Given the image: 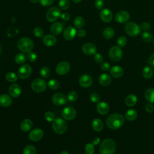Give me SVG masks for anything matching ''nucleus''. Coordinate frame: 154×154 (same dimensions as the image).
Returning <instances> with one entry per match:
<instances>
[{
    "instance_id": "obj_1",
    "label": "nucleus",
    "mask_w": 154,
    "mask_h": 154,
    "mask_svg": "<svg viewBox=\"0 0 154 154\" xmlns=\"http://www.w3.org/2000/svg\"><path fill=\"white\" fill-rule=\"evenodd\" d=\"M125 123V118L123 115L115 113L109 115L106 120V123L108 127L112 129H117L122 127Z\"/></svg>"
},
{
    "instance_id": "obj_2",
    "label": "nucleus",
    "mask_w": 154,
    "mask_h": 154,
    "mask_svg": "<svg viewBox=\"0 0 154 154\" xmlns=\"http://www.w3.org/2000/svg\"><path fill=\"white\" fill-rule=\"evenodd\" d=\"M116 149L114 141L111 139H106L101 143L99 146V152L100 154H114Z\"/></svg>"
},
{
    "instance_id": "obj_3",
    "label": "nucleus",
    "mask_w": 154,
    "mask_h": 154,
    "mask_svg": "<svg viewBox=\"0 0 154 154\" xmlns=\"http://www.w3.org/2000/svg\"><path fill=\"white\" fill-rule=\"evenodd\" d=\"M17 46L22 52L28 53L32 49L34 43L32 40L30 38L28 37H22L18 40Z\"/></svg>"
},
{
    "instance_id": "obj_4",
    "label": "nucleus",
    "mask_w": 154,
    "mask_h": 154,
    "mask_svg": "<svg viewBox=\"0 0 154 154\" xmlns=\"http://www.w3.org/2000/svg\"><path fill=\"white\" fill-rule=\"evenodd\" d=\"M52 129L56 134H63L66 132L67 125L66 121L61 118H57L55 119L52 123Z\"/></svg>"
},
{
    "instance_id": "obj_5",
    "label": "nucleus",
    "mask_w": 154,
    "mask_h": 154,
    "mask_svg": "<svg viewBox=\"0 0 154 154\" xmlns=\"http://www.w3.org/2000/svg\"><path fill=\"white\" fill-rule=\"evenodd\" d=\"M125 31L126 33L131 37L137 36L140 32V27L133 22H128L125 26Z\"/></svg>"
},
{
    "instance_id": "obj_6",
    "label": "nucleus",
    "mask_w": 154,
    "mask_h": 154,
    "mask_svg": "<svg viewBox=\"0 0 154 154\" xmlns=\"http://www.w3.org/2000/svg\"><path fill=\"white\" fill-rule=\"evenodd\" d=\"M46 82L44 79L37 78L34 79L31 84V88L36 93H41L44 91L46 88Z\"/></svg>"
},
{
    "instance_id": "obj_7",
    "label": "nucleus",
    "mask_w": 154,
    "mask_h": 154,
    "mask_svg": "<svg viewBox=\"0 0 154 154\" xmlns=\"http://www.w3.org/2000/svg\"><path fill=\"white\" fill-rule=\"evenodd\" d=\"M61 16L60 9L56 7H52L48 10L46 14V18L48 22H53Z\"/></svg>"
},
{
    "instance_id": "obj_8",
    "label": "nucleus",
    "mask_w": 154,
    "mask_h": 154,
    "mask_svg": "<svg viewBox=\"0 0 154 154\" xmlns=\"http://www.w3.org/2000/svg\"><path fill=\"white\" fill-rule=\"evenodd\" d=\"M108 54L109 58L112 61H118L122 58L123 52L120 47L118 46H114L109 49Z\"/></svg>"
},
{
    "instance_id": "obj_9",
    "label": "nucleus",
    "mask_w": 154,
    "mask_h": 154,
    "mask_svg": "<svg viewBox=\"0 0 154 154\" xmlns=\"http://www.w3.org/2000/svg\"><path fill=\"white\" fill-rule=\"evenodd\" d=\"M32 73V68L29 64H23L18 70L17 75L20 79H25L29 77Z\"/></svg>"
},
{
    "instance_id": "obj_10",
    "label": "nucleus",
    "mask_w": 154,
    "mask_h": 154,
    "mask_svg": "<svg viewBox=\"0 0 154 154\" xmlns=\"http://www.w3.org/2000/svg\"><path fill=\"white\" fill-rule=\"evenodd\" d=\"M61 115L65 120H72L75 118L76 116V112L73 107L67 106L62 110Z\"/></svg>"
},
{
    "instance_id": "obj_11",
    "label": "nucleus",
    "mask_w": 154,
    "mask_h": 154,
    "mask_svg": "<svg viewBox=\"0 0 154 154\" xmlns=\"http://www.w3.org/2000/svg\"><path fill=\"white\" fill-rule=\"evenodd\" d=\"M52 103L57 106L63 105L67 102L66 96L61 93H57L54 94L52 97Z\"/></svg>"
},
{
    "instance_id": "obj_12",
    "label": "nucleus",
    "mask_w": 154,
    "mask_h": 154,
    "mask_svg": "<svg viewBox=\"0 0 154 154\" xmlns=\"http://www.w3.org/2000/svg\"><path fill=\"white\" fill-rule=\"evenodd\" d=\"M70 66L67 61H61L58 64L56 67V72L59 75H64L66 74L70 70Z\"/></svg>"
},
{
    "instance_id": "obj_13",
    "label": "nucleus",
    "mask_w": 154,
    "mask_h": 154,
    "mask_svg": "<svg viewBox=\"0 0 154 154\" xmlns=\"http://www.w3.org/2000/svg\"><path fill=\"white\" fill-rule=\"evenodd\" d=\"M130 17L129 13L125 10L118 11L115 16V20L120 23H125L127 22Z\"/></svg>"
},
{
    "instance_id": "obj_14",
    "label": "nucleus",
    "mask_w": 154,
    "mask_h": 154,
    "mask_svg": "<svg viewBox=\"0 0 154 154\" xmlns=\"http://www.w3.org/2000/svg\"><path fill=\"white\" fill-rule=\"evenodd\" d=\"M43 131L39 128L32 129L28 135V138L32 141H37L40 140L43 137Z\"/></svg>"
},
{
    "instance_id": "obj_15",
    "label": "nucleus",
    "mask_w": 154,
    "mask_h": 154,
    "mask_svg": "<svg viewBox=\"0 0 154 154\" xmlns=\"http://www.w3.org/2000/svg\"><path fill=\"white\" fill-rule=\"evenodd\" d=\"M76 32L77 31L73 26H67L63 31V37L66 40H72L75 37Z\"/></svg>"
},
{
    "instance_id": "obj_16",
    "label": "nucleus",
    "mask_w": 154,
    "mask_h": 154,
    "mask_svg": "<svg viewBox=\"0 0 154 154\" xmlns=\"http://www.w3.org/2000/svg\"><path fill=\"white\" fill-rule=\"evenodd\" d=\"M82 51L83 53L87 55H94L96 52V47L93 43H86L83 45Z\"/></svg>"
},
{
    "instance_id": "obj_17",
    "label": "nucleus",
    "mask_w": 154,
    "mask_h": 154,
    "mask_svg": "<svg viewBox=\"0 0 154 154\" xmlns=\"http://www.w3.org/2000/svg\"><path fill=\"white\" fill-rule=\"evenodd\" d=\"M101 20L104 22H109L112 19V13L108 8H103L101 10L99 13Z\"/></svg>"
},
{
    "instance_id": "obj_18",
    "label": "nucleus",
    "mask_w": 154,
    "mask_h": 154,
    "mask_svg": "<svg viewBox=\"0 0 154 154\" xmlns=\"http://www.w3.org/2000/svg\"><path fill=\"white\" fill-rule=\"evenodd\" d=\"M8 93L11 97H17L22 93V88L17 84H13L9 87Z\"/></svg>"
},
{
    "instance_id": "obj_19",
    "label": "nucleus",
    "mask_w": 154,
    "mask_h": 154,
    "mask_svg": "<svg viewBox=\"0 0 154 154\" xmlns=\"http://www.w3.org/2000/svg\"><path fill=\"white\" fill-rule=\"evenodd\" d=\"M92 78L88 74H84L79 78V83L80 85L84 88L89 87L92 84Z\"/></svg>"
},
{
    "instance_id": "obj_20",
    "label": "nucleus",
    "mask_w": 154,
    "mask_h": 154,
    "mask_svg": "<svg viewBox=\"0 0 154 154\" xmlns=\"http://www.w3.org/2000/svg\"><path fill=\"white\" fill-rule=\"evenodd\" d=\"M63 28H64V23L60 22H57L53 23L51 25L50 28V30L52 34H53L54 35H58L63 31Z\"/></svg>"
},
{
    "instance_id": "obj_21",
    "label": "nucleus",
    "mask_w": 154,
    "mask_h": 154,
    "mask_svg": "<svg viewBox=\"0 0 154 154\" xmlns=\"http://www.w3.org/2000/svg\"><path fill=\"white\" fill-rule=\"evenodd\" d=\"M96 109L99 114L101 115H105L108 112L109 107L106 102H100L97 104Z\"/></svg>"
},
{
    "instance_id": "obj_22",
    "label": "nucleus",
    "mask_w": 154,
    "mask_h": 154,
    "mask_svg": "<svg viewBox=\"0 0 154 154\" xmlns=\"http://www.w3.org/2000/svg\"><path fill=\"white\" fill-rule=\"evenodd\" d=\"M43 42L47 46H53L57 43V39L53 35L47 34L43 37Z\"/></svg>"
},
{
    "instance_id": "obj_23",
    "label": "nucleus",
    "mask_w": 154,
    "mask_h": 154,
    "mask_svg": "<svg viewBox=\"0 0 154 154\" xmlns=\"http://www.w3.org/2000/svg\"><path fill=\"white\" fill-rule=\"evenodd\" d=\"M12 104V99L7 94H2L0 96V105L4 107L9 106Z\"/></svg>"
},
{
    "instance_id": "obj_24",
    "label": "nucleus",
    "mask_w": 154,
    "mask_h": 154,
    "mask_svg": "<svg viewBox=\"0 0 154 154\" xmlns=\"http://www.w3.org/2000/svg\"><path fill=\"white\" fill-rule=\"evenodd\" d=\"M123 73H124L123 69L121 67L118 66H113L111 68V70H110V73L111 76L116 78H119L122 77V75H123Z\"/></svg>"
},
{
    "instance_id": "obj_25",
    "label": "nucleus",
    "mask_w": 154,
    "mask_h": 154,
    "mask_svg": "<svg viewBox=\"0 0 154 154\" xmlns=\"http://www.w3.org/2000/svg\"><path fill=\"white\" fill-rule=\"evenodd\" d=\"M20 129L23 132H28L32 128V122L29 119L23 120L20 125Z\"/></svg>"
},
{
    "instance_id": "obj_26",
    "label": "nucleus",
    "mask_w": 154,
    "mask_h": 154,
    "mask_svg": "<svg viewBox=\"0 0 154 154\" xmlns=\"http://www.w3.org/2000/svg\"><path fill=\"white\" fill-rule=\"evenodd\" d=\"M111 76L108 73H103L99 76V82L100 84L103 86L108 85L111 83Z\"/></svg>"
},
{
    "instance_id": "obj_27",
    "label": "nucleus",
    "mask_w": 154,
    "mask_h": 154,
    "mask_svg": "<svg viewBox=\"0 0 154 154\" xmlns=\"http://www.w3.org/2000/svg\"><path fill=\"white\" fill-rule=\"evenodd\" d=\"M92 128L96 132L101 131L103 128L102 121L99 119H94L92 122Z\"/></svg>"
},
{
    "instance_id": "obj_28",
    "label": "nucleus",
    "mask_w": 154,
    "mask_h": 154,
    "mask_svg": "<svg viewBox=\"0 0 154 154\" xmlns=\"http://www.w3.org/2000/svg\"><path fill=\"white\" fill-rule=\"evenodd\" d=\"M137 102V97L135 94H131L128 95L125 99V104L128 106H134Z\"/></svg>"
},
{
    "instance_id": "obj_29",
    "label": "nucleus",
    "mask_w": 154,
    "mask_h": 154,
    "mask_svg": "<svg viewBox=\"0 0 154 154\" xmlns=\"http://www.w3.org/2000/svg\"><path fill=\"white\" fill-rule=\"evenodd\" d=\"M144 97L149 103H154V88H148L145 91Z\"/></svg>"
},
{
    "instance_id": "obj_30",
    "label": "nucleus",
    "mask_w": 154,
    "mask_h": 154,
    "mask_svg": "<svg viewBox=\"0 0 154 154\" xmlns=\"http://www.w3.org/2000/svg\"><path fill=\"white\" fill-rule=\"evenodd\" d=\"M103 37L106 39L109 40L112 38L114 35V30L111 27L106 28L103 31Z\"/></svg>"
},
{
    "instance_id": "obj_31",
    "label": "nucleus",
    "mask_w": 154,
    "mask_h": 154,
    "mask_svg": "<svg viewBox=\"0 0 154 154\" xmlns=\"http://www.w3.org/2000/svg\"><path fill=\"white\" fill-rule=\"evenodd\" d=\"M142 75L146 79H150L153 75V70L152 67L149 66H146L143 69Z\"/></svg>"
},
{
    "instance_id": "obj_32",
    "label": "nucleus",
    "mask_w": 154,
    "mask_h": 154,
    "mask_svg": "<svg viewBox=\"0 0 154 154\" xmlns=\"http://www.w3.org/2000/svg\"><path fill=\"white\" fill-rule=\"evenodd\" d=\"M137 117V112L135 109H129L125 114V118L129 121L134 120Z\"/></svg>"
},
{
    "instance_id": "obj_33",
    "label": "nucleus",
    "mask_w": 154,
    "mask_h": 154,
    "mask_svg": "<svg viewBox=\"0 0 154 154\" xmlns=\"http://www.w3.org/2000/svg\"><path fill=\"white\" fill-rule=\"evenodd\" d=\"M85 23L84 18L81 16H76L73 20V25L76 28H81Z\"/></svg>"
},
{
    "instance_id": "obj_34",
    "label": "nucleus",
    "mask_w": 154,
    "mask_h": 154,
    "mask_svg": "<svg viewBox=\"0 0 154 154\" xmlns=\"http://www.w3.org/2000/svg\"><path fill=\"white\" fill-rule=\"evenodd\" d=\"M15 62L18 64H22L25 63L26 60V56L24 54H18L15 56L14 58Z\"/></svg>"
},
{
    "instance_id": "obj_35",
    "label": "nucleus",
    "mask_w": 154,
    "mask_h": 154,
    "mask_svg": "<svg viewBox=\"0 0 154 154\" xmlns=\"http://www.w3.org/2000/svg\"><path fill=\"white\" fill-rule=\"evenodd\" d=\"M36 149L32 145H28L23 150V154H35Z\"/></svg>"
},
{
    "instance_id": "obj_36",
    "label": "nucleus",
    "mask_w": 154,
    "mask_h": 154,
    "mask_svg": "<svg viewBox=\"0 0 154 154\" xmlns=\"http://www.w3.org/2000/svg\"><path fill=\"white\" fill-rule=\"evenodd\" d=\"M141 38L142 40L146 43L150 42L153 38L152 34L148 31H144V32L141 35Z\"/></svg>"
},
{
    "instance_id": "obj_37",
    "label": "nucleus",
    "mask_w": 154,
    "mask_h": 154,
    "mask_svg": "<svg viewBox=\"0 0 154 154\" xmlns=\"http://www.w3.org/2000/svg\"><path fill=\"white\" fill-rule=\"evenodd\" d=\"M5 79L8 82H15L17 80V76L16 75V73H14V72H9L6 73Z\"/></svg>"
},
{
    "instance_id": "obj_38",
    "label": "nucleus",
    "mask_w": 154,
    "mask_h": 154,
    "mask_svg": "<svg viewBox=\"0 0 154 154\" xmlns=\"http://www.w3.org/2000/svg\"><path fill=\"white\" fill-rule=\"evenodd\" d=\"M48 85L52 90H57L60 87V83L57 80L55 79H52L49 81Z\"/></svg>"
},
{
    "instance_id": "obj_39",
    "label": "nucleus",
    "mask_w": 154,
    "mask_h": 154,
    "mask_svg": "<svg viewBox=\"0 0 154 154\" xmlns=\"http://www.w3.org/2000/svg\"><path fill=\"white\" fill-rule=\"evenodd\" d=\"M58 5L60 9L63 10H67L70 6V1L69 0H60Z\"/></svg>"
},
{
    "instance_id": "obj_40",
    "label": "nucleus",
    "mask_w": 154,
    "mask_h": 154,
    "mask_svg": "<svg viewBox=\"0 0 154 154\" xmlns=\"http://www.w3.org/2000/svg\"><path fill=\"white\" fill-rule=\"evenodd\" d=\"M40 73L41 75V76L45 78H48L50 75L51 73V71L49 67L44 66L43 67L41 68L40 71Z\"/></svg>"
},
{
    "instance_id": "obj_41",
    "label": "nucleus",
    "mask_w": 154,
    "mask_h": 154,
    "mask_svg": "<svg viewBox=\"0 0 154 154\" xmlns=\"http://www.w3.org/2000/svg\"><path fill=\"white\" fill-rule=\"evenodd\" d=\"M78 97V94L75 91H71L68 93L67 99L70 102H75Z\"/></svg>"
},
{
    "instance_id": "obj_42",
    "label": "nucleus",
    "mask_w": 154,
    "mask_h": 154,
    "mask_svg": "<svg viewBox=\"0 0 154 154\" xmlns=\"http://www.w3.org/2000/svg\"><path fill=\"white\" fill-rule=\"evenodd\" d=\"M127 43V39L125 36H120L117 39V44L119 47H123Z\"/></svg>"
},
{
    "instance_id": "obj_43",
    "label": "nucleus",
    "mask_w": 154,
    "mask_h": 154,
    "mask_svg": "<svg viewBox=\"0 0 154 154\" xmlns=\"http://www.w3.org/2000/svg\"><path fill=\"white\" fill-rule=\"evenodd\" d=\"M85 152L87 154H93L94 152V145L91 143H87L85 146Z\"/></svg>"
},
{
    "instance_id": "obj_44",
    "label": "nucleus",
    "mask_w": 154,
    "mask_h": 154,
    "mask_svg": "<svg viewBox=\"0 0 154 154\" xmlns=\"http://www.w3.org/2000/svg\"><path fill=\"white\" fill-rule=\"evenodd\" d=\"M33 34L35 37H43V35L44 34V31L42 29V28H41L40 27H36L34 29Z\"/></svg>"
},
{
    "instance_id": "obj_45",
    "label": "nucleus",
    "mask_w": 154,
    "mask_h": 154,
    "mask_svg": "<svg viewBox=\"0 0 154 154\" xmlns=\"http://www.w3.org/2000/svg\"><path fill=\"white\" fill-rule=\"evenodd\" d=\"M45 119L48 121V122H53L55 119V116L52 112L51 111H47L45 114Z\"/></svg>"
},
{
    "instance_id": "obj_46",
    "label": "nucleus",
    "mask_w": 154,
    "mask_h": 154,
    "mask_svg": "<svg viewBox=\"0 0 154 154\" xmlns=\"http://www.w3.org/2000/svg\"><path fill=\"white\" fill-rule=\"evenodd\" d=\"M27 58L31 62H35L37 59V55L35 52L30 51L28 53Z\"/></svg>"
},
{
    "instance_id": "obj_47",
    "label": "nucleus",
    "mask_w": 154,
    "mask_h": 154,
    "mask_svg": "<svg viewBox=\"0 0 154 154\" xmlns=\"http://www.w3.org/2000/svg\"><path fill=\"white\" fill-rule=\"evenodd\" d=\"M90 99L92 102L97 103V102H99V101L100 100V97L97 93H92L90 95Z\"/></svg>"
},
{
    "instance_id": "obj_48",
    "label": "nucleus",
    "mask_w": 154,
    "mask_h": 154,
    "mask_svg": "<svg viewBox=\"0 0 154 154\" xmlns=\"http://www.w3.org/2000/svg\"><path fill=\"white\" fill-rule=\"evenodd\" d=\"M104 5H105L104 0H95L94 1V6L98 10L102 9Z\"/></svg>"
},
{
    "instance_id": "obj_49",
    "label": "nucleus",
    "mask_w": 154,
    "mask_h": 154,
    "mask_svg": "<svg viewBox=\"0 0 154 154\" xmlns=\"http://www.w3.org/2000/svg\"><path fill=\"white\" fill-rule=\"evenodd\" d=\"M140 29H142L143 31H147L150 28V25L148 22H143L140 25Z\"/></svg>"
},
{
    "instance_id": "obj_50",
    "label": "nucleus",
    "mask_w": 154,
    "mask_h": 154,
    "mask_svg": "<svg viewBox=\"0 0 154 154\" xmlns=\"http://www.w3.org/2000/svg\"><path fill=\"white\" fill-rule=\"evenodd\" d=\"M94 61L97 63H100L103 61V56L100 54H98V53H96L94 55Z\"/></svg>"
},
{
    "instance_id": "obj_51",
    "label": "nucleus",
    "mask_w": 154,
    "mask_h": 154,
    "mask_svg": "<svg viewBox=\"0 0 154 154\" xmlns=\"http://www.w3.org/2000/svg\"><path fill=\"white\" fill-rule=\"evenodd\" d=\"M19 32L17 28H16L15 27H11L8 31H7V34L8 35H14L16 34H17V33Z\"/></svg>"
},
{
    "instance_id": "obj_52",
    "label": "nucleus",
    "mask_w": 154,
    "mask_h": 154,
    "mask_svg": "<svg viewBox=\"0 0 154 154\" xmlns=\"http://www.w3.org/2000/svg\"><path fill=\"white\" fill-rule=\"evenodd\" d=\"M54 0H39L40 4L44 7H48L52 5Z\"/></svg>"
},
{
    "instance_id": "obj_53",
    "label": "nucleus",
    "mask_w": 154,
    "mask_h": 154,
    "mask_svg": "<svg viewBox=\"0 0 154 154\" xmlns=\"http://www.w3.org/2000/svg\"><path fill=\"white\" fill-rule=\"evenodd\" d=\"M145 110L149 113H151L154 111V105L152 103H149L145 106Z\"/></svg>"
},
{
    "instance_id": "obj_54",
    "label": "nucleus",
    "mask_w": 154,
    "mask_h": 154,
    "mask_svg": "<svg viewBox=\"0 0 154 154\" xmlns=\"http://www.w3.org/2000/svg\"><path fill=\"white\" fill-rule=\"evenodd\" d=\"M100 68L103 71H108L110 69V65L107 62L102 63L100 65Z\"/></svg>"
},
{
    "instance_id": "obj_55",
    "label": "nucleus",
    "mask_w": 154,
    "mask_h": 154,
    "mask_svg": "<svg viewBox=\"0 0 154 154\" xmlns=\"http://www.w3.org/2000/svg\"><path fill=\"white\" fill-rule=\"evenodd\" d=\"M86 34H87L86 31H85L84 29H79L78 30L77 32H76V34H77L79 37H85V36L86 35Z\"/></svg>"
},
{
    "instance_id": "obj_56",
    "label": "nucleus",
    "mask_w": 154,
    "mask_h": 154,
    "mask_svg": "<svg viewBox=\"0 0 154 154\" xmlns=\"http://www.w3.org/2000/svg\"><path fill=\"white\" fill-rule=\"evenodd\" d=\"M61 19L64 21H68L70 19V15L67 13H64L61 14Z\"/></svg>"
},
{
    "instance_id": "obj_57",
    "label": "nucleus",
    "mask_w": 154,
    "mask_h": 154,
    "mask_svg": "<svg viewBox=\"0 0 154 154\" xmlns=\"http://www.w3.org/2000/svg\"><path fill=\"white\" fill-rule=\"evenodd\" d=\"M149 63L150 64V65L152 67H154V54H152L149 60Z\"/></svg>"
},
{
    "instance_id": "obj_58",
    "label": "nucleus",
    "mask_w": 154,
    "mask_h": 154,
    "mask_svg": "<svg viewBox=\"0 0 154 154\" xmlns=\"http://www.w3.org/2000/svg\"><path fill=\"white\" fill-rule=\"evenodd\" d=\"M100 142V138L99 137H96L95 138L93 139V144L94 146V145H96L97 144L99 143Z\"/></svg>"
},
{
    "instance_id": "obj_59",
    "label": "nucleus",
    "mask_w": 154,
    "mask_h": 154,
    "mask_svg": "<svg viewBox=\"0 0 154 154\" xmlns=\"http://www.w3.org/2000/svg\"><path fill=\"white\" fill-rule=\"evenodd\" d=\"M59 154H69V152L66 150H63V151H61Z\"/></svg>"
},
{
    "instance_id": "obj_60",
    "label": "nucleus",
    "mask_w": 154,
    "mask_h": 154,
    "mask_svg": "<svg viewBox=\"0 0 154 154\" xmlns=\"http://www.w3.org/2000/svg\"><path fill=\"white\" fill-rule=\"evenodd\" d=\"M30 1H31L32 3L35 4V3H37V2H39V0H30Z\"/></svg>"
},
{
    "instance_id": "obj_61",
    "label": "nucleus",
    "mask_w": 154,
    "mask_h": 154,
    "mask_svg": "<svg viewBox=\"0 0 154 154\" xmlns=\"http://www.w3.org/2000/svg\"><path fill=\"white\" fill-rule=\"evenodd\" d=\"M72 1L75 3H79L81 1V0H72Z\"/></svg>"
},
{
    "instance_id": "obj_62",
    "label": "nucleus",
    "mask_w": 154,
    "mask_h": 154,
    "mask_svg": "<svg viewBox=\"0 0 154 154\" xmlns=\"http://www.w3.org/2000/svg\"><path fill=\"white\" fill-rule=\"evenodd\" d=\"M1 50H2V49H1V46L0 45V54H1Z\"/></svg>"
},
{
    "instance_id": "obj_63",
    "label": "nucleus",
    "mask_w": 154,
    "mask_h": 154,
    "mask_svg": "<svg viewBox=\"0 0 154 154\" xmlns=\"http://www.w3.org/2000/svg\"><path fill=\"white\" fill-rule=\"evenodd\" d=\"M153 44H154V38H153Z\"/></svg>"
}]
</instances>
